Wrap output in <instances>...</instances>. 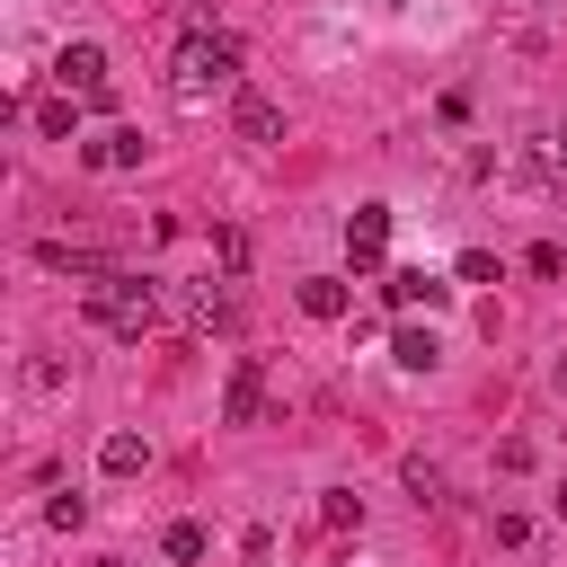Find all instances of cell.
<instances>
[{"mask_svg": "<svg viewBox=\"0 0 567 567\" xmlns=\"http://www.w3.org/2000/svg\"><path fill=\"white\" fill-rule=\"evenodd\" d=\"M168 89H177V106H204L213 89H239V35L195 27V35L177 44V62H168Z\"/></svg>", "mask_w": 567, "mask_h": 567, "instance_id": "6da1fadb", "label": "cell"}, {"mask_svg": "<svg viewBox=\"0 0 567 567\" xmlns=\"http://www.w3.org/2000/svg\"><path fill=\"white\" fill-rule=\"evenodd\" d=\"M89 319L142 346V337H159V319H168V310H159V292H151L142 275H124V266H106V275L89 284Z\"/></svg>", "mask_w": 567, "mask_h": 567, "instance_id": "7a4b0ae2", "label": "cell"}, {"mask_svg": "<svg viewBox=\"0 0 567 567\" xmlns=\"http://www.w3.org/2000/svg\"><path fill=\"white\" fill-rule=\"evenodd\" d=\"M53 80H62V97H80V106H115V80H106V53L97 44H62L53 53Z\"/></svg>", "mask_w": 567, "mask_h": 567, "instance_id": "3957f363", "label": "cell"}, {"mask_svg": "<svg viewBox=\"0 0 567 567\" xmlns=\"http://www.w3.org/2000/svg\"><path fill=\"white\" fill-rule=\"evenodd\" d=\"M230 133L266 151V142H284V106H275L266 89H248V80H239V89H230Z\"/></svg>", "mask_w": 567, "mask_h": 567, "instance_id": "277c9868", "label": "cell"}, {"mask_svg": "<svg viewBox=\"0 0 567 567\" xmlns=\"http://www.w3.org/2000/svg\"><path fill=\"white\" fill-rule=\"evenodd\" d=\"M142 151H151V142H142L133 124H106V133H89V142H80V159H89L97 177H124V168H142Z\"/></svg>", "mask_w": 567, "mask_h": 567, "instance_id": "5b68a950", "label": "cell"}, {"mask_svg": "<svg viewBox=\"0 0 567 567\" xmlns=\"http://www.w3.org/2000/svg\"><path fill=\"white\" fill-rule=\"evenodd\" d=\"M257 408H266V363L239 354L230 363V390H221V425H257Z\"/></svg>", "mask_w": 567, "mask_h": 567, "instance_id": "8992f818", "label": "cell"}, {"mask_svg": "<svg viewBox=\"0 0 567 567\" xmlns=\"http://www.w3.org/2000/svg\"><path fill=\"white\" fill-rule=\"evenodd\" d=\"M381 248H390V204H354V221H346V257H354V266H381Z\"/></svg>", "mask_w": 567, "mask_h": 567, "instance_id": "52a82bcc", "label": "cell"}, {"mask_svg": "<svg viewBox=\"0 0 567 567\" xmlns=\"http://www.w3.org/2000/svg\"><path fill=\"white\" fill-rule=\"evenodd\" d=\"M523 177L549 186V195H567V133H532L523 142Z\"/></svg>", "mask_w": 567, "mask_h": 567, "instance_id": "ba28073f", "label": "cell"}, {"mask_svg": "<svg viewBox=\"0 0 567 567\" xmlns=\"http://www.w3.org/2000/svg\"><path fill=\"white\" fill-rule=\"evenodd\" d=\"M186 328H239V301H230V284H186Z\"/></svg>", "mask_w": 567, "mask_h": 567, "instance_id": "9c48e42d", "label": "cell"}, {"mask_svg": "<svg viewBox=\"0 0 567 567\" xmlns=\"http://www.w3.org/2000/svg\"><path fill=\"white\" fill-rule=\"evenodd\" d=\"M443 292H452V284H434L425 266H408V275H390V310H443Z\"/></svg>", "mask_w": 567, "mask_h": 567, "instance_id": "30bf717a", "label": "cell"}, {"mask_svg": "<svg viewBox=\"0 0 567 567\" xmlns=\"http://www.w3.org/2000/svg\"><path fill=\"white\" fill-rule=\"evenodd\" d=\"M142 461H151V443H142V434H106V443H97V470H106V478H133Z\"/></svg>", "mask_w": 567, "mask_h": 567, "instance_id": "8fae6325", "label": "cell"}, {"mask_svg": "<svg viewBox=\"0 0 567 567\" xmlns=\"http://www.w3.org/2000/svg\"><path fill=\"white\" fill-rule=\"evenodd\" d=\"M301 310L310 319H346V284L337 275H301Z\"/></svg>", "mask_w": 567, "mask_h": 567, "instance_id": "7c38bea8", "label": "cell"}, {"mask_svg": "<svg viewBox=\"0 0 567 567\" xmlns=\"http://www.w3.org/2000/svg\"><path fill=\"white\" fill-rule=\"evenodd\" d=\"M390 354H399L408 372H434V354H443V346H434L425 328H399V337H390Z\"/></svg>", "mask_w": 567, "mask_h": 567, "instance_id": "4fadbf2b", "label": "cell"}, {"mask_svg": "<svg viewBox=\"0 0 567 567\" xmlns=\"http://www.w3.org/2000/svg\"><path fill=\"white\" fill-rule=\"evenodd\" d=\"M71 124H80V97H44V106H35V133L71 142Z\"/></svg>", "mask_w": 567, "mask_h": 567, "instance_id": "5bb4252c", "label": "cell"}, {"mask_svg": "<svg viewBox=\"0 0 567 567\" xmlns=\"http://www.w3.org/2000/svg\"><path fill=\"white\" fill-rule=\"evenodd\" d=\"M319 523H328V532L363 523V496H354V487H328V496H319Z\"/></svg>", "mask_w": 567, "mask_h": 567, "instance_id": "9a60e30c", "label": "cell"}, {"mask_svg": "<svg viewBox=\"0 0 567 567\" xmlns=\"http://www.w3.org/2000/svg\"><path fill=\"white\" fill-rule=\"evenodd\" d=\"M204 549H213V540H204V523H168V558H177V567H195Z\"/></svg>", "mask_w": 567, "mask_h": 567, "instance_id": "2e32d148", "label": "cell"}, {"mask_svg": "<svg viewBox=\"0 0 567 567\" xmlns=\"http://www.w3.org/2000/svg\"><path fill=\"white\" fill-rule=\"evenodd\" d=\"M408 496H416V505H443V470H434V461H408Z\"/></svg>", "mask_w": 567, "mask_h": 567, "instance_id": "e0dca14e", "label": "cell"}, {"mask_svg": "<svg viewBox=\"0 0 567 567\" xmlns=\"http://www.w3.org/2000/svg\"><path fill=\"white\" fill-rule=\"evenodd\" d=\"M44 523H53V532H80V523H89V496H71V487H62V496L44 505Z\"/></svg>", "mask_w": 567, "mask_h": 567, "instance_id": "ac0fdd59", "label": "cell"}, {"mask_svg": "<svg viewBox=\"0 0 567 567\" xmlns=\"http://www.w3.org/2000/svg\"><path fill=\"white\" fill-rule=\"evenodd\" d=\"M461 284H505V266H496L487 248H470V257H461Z\"/></svg>", "mask_w": 567, "mask_h": 567, "instance_id": "d6986e66", "label": "cell"}, {"mask_svg": "<svg viewBox=\"0 0 567 567\" xmlns=\"http://www.w3.org/2000/svg\"><path fill=\"white\" fill-rule=\"evenodd\" d=\"M89 567H124V558H89Z\"/></svg>", "mask_w": 567, "mask_h": 567, "instance_id": "ffe728a7", "label": "cell"}, {"mask_svg": "<svg viewBox=\"0 0 567 567\" xmlns=\"http://www.w3.org/2000/svg\"><path fill=\"white\" fill-rule=\"evenodd\" d=\"M558 514H567V496H558Z\"/></svg>", "mask_w": 567, "mask_h": 567, "instance_id": "44dd1931", "label": "cell"}]
</instances>
